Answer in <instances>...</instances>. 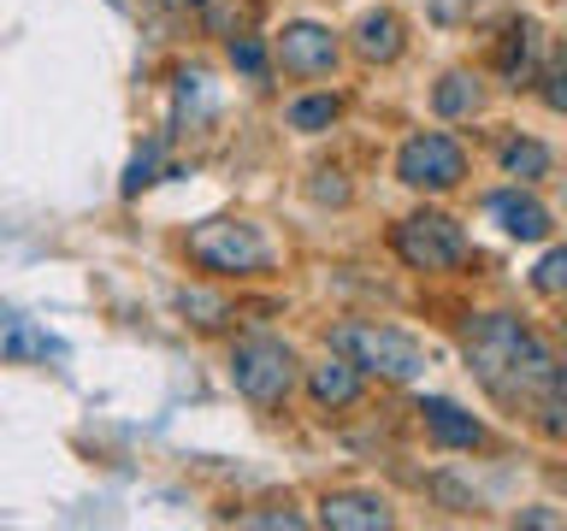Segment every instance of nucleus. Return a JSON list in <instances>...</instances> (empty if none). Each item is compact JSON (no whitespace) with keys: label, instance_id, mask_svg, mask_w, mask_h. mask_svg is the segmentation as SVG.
Returning a JSON list of instances; mask_svg holds the SVG:
<instances>
[{"label":"nucleus","instance_id":"f257e3e1","mask_svg":"<svg viewBox=\"0 0 567 531\" xmlns=\"http://www.w3.org/2000/svg\"><path fill=\"white\" fill-rule=\"evenodd\" d=\"M461 348H467V372L485 384V396L503 402L508 414H532L549 389L567 384L561 354L514 313H478Z\"/></svg>","mask_w":567,"mask_h":531},{"label":"nucleus","instance_id":"f03ea898","mask_svg":"<svg viewBox=\"0 0 567 531\" xmlns=\"http://www.w3.org/2000/svg\"><path fill=\"white\" fill-rule=\"evenodd\" d=\"M184 254L202 266L207 278H260V272H272L278 248L248 219H207L184 237Z\"/></svg>","mask_w":567,"mask_h":531},{"label":"nucleus","instance_id":"7ed1b4c3","mask_svg":"<svg viewBox=\"0 0 567 531\" xmlns=\"http://www.w3.org/2000/svg\"><path fill=\"white\" fill-rule=\"evenodd\" d=\"M331 348L343 361L361 366V378H384V384H414L425 372V348L414 336L390 331V325H372V319H349V325L331 331Z\"/></svg>","mask_w":567,"mask_h":531},{"label":"nucleus","instance_id":"20e7f679","mask_svg":"<svg viewBox=\"0 0 567 531\" xmlns=\"http://www.w3.org/2000/svg\"><path fill=\"white\" fill-rule=\"evenodd\" d=\"M296 378H301V361L284 336H272V331L237 336V348H230V384H237V396H248L255 407H278L296 389Z\"/></svg>","mask_w":567,"mask_h":531},{"label":"nucleus","instance_id":"39448f33","mask_svg":"<svg viewBox=\"0 0 567 531\" xmlns=\"http://www.w3.org/2000/svg\"><path fill=\"white\" fill-rule=\"evenodd\" d=\"M390 248H396V260L408 272H455V266H467V254H473L461 219H450V212H437V207H420V212H408V219H396Z\"/></svg>","mask_w":567,"mask_h":531},{"label":"nucleus","instance_id":"423d86ee","mask_svg":"<svg viewBox=\"0 0 567 531\" xmlns=\"http://www.w3.org/2000/svg\"><path fill=\"white\" fill-rule=\"evenodd\" d=\"M396 177L420 195H450V189H461V177H467V148L443 131H420V136L402 142Z\"/></svg>","mask_w":567,"mask_h":531},{"label":"nucleus","instance_id":"0eeeda50","mask_svg":"<svg viewBox=\"0 0 567 531\" xmlns=\"http://www.w3.org/2000/svg\"><path fill=\"white\" fill-rule=\"evenodd\" d=\"M278 65L290 71V77H331L337 71V35L326 24H284Z\"/></svg>","mask_w":567,"mask_h":531},{"label":"nucleus","instance_id":"6e6552de","mask_svg":"<svg viewBox=\"0 0 567 531\" xmlns=\"http://www.w3.org/2000/svg\"><path fill=\"white\" fill-rule=\"evenodd\" d=\"M420 425H425V437L443 442V449H478L485 442V425H478L467 407H455L450 396H420Z\"/></svg>","mask_w":567,"mask_h":531},{"label":"nucleus","instance_id":"1a4fd4ad","mask_svg":"<svg viewBox=\"0 0 567 531\" xmlns=\"http://www.w3.org/2000/svg\"><path fill=\"white\" fill-rule=\"evenodd\" d=\"M319 520L331 531H384L396 525V513H390L384 496H367V490H331L326 502H319Z\"/></svg>","mask_w":567,"mask_h":531},{"label":"nucleus","instance_id":"9d476101","mask_svg":"<svg viewBox=\"0 0 567 531\" xmlns=\"http://www.w3.org/2000/svg\"><path fill=\"white\" fill-rule=\"evenodd\" d=\"M491 219L503 225L514 242H544L549 237V207L532 189H496L491 195Z\"/></svg>","mask_w":567,"mask_h":531},{"label":"nucleus","instance_id":"9b49d317","mask_svg":"<svg viewBox=\"0 0 567 531\" xmlns=\"http://www.w3.org/2000/svg\"><path fill=\"white\" fill-rule=\"evenodd\" d=\"M308 396L319 414H337V407H354L361 402V366L343 361V354H331V361L308 366Z\"/></svg>","mask_w":567,"mask_h":531},{"label":"nucleus","instance_id":"f8f14e48","mask_svg":"<svg viewBox=\"0 0 567 531\" xmlns=\"http://www.w3.org/2000/svg\"><path fill=\"white\" fill-rule=\"evenodd\" d=\"M354 53H361L367 65L402 60V18L396 12H367L361 24H354Z\"/></svg>","mask_w":567,"mask_h":531},{"label":"nucleus","instance_id":"ddd939ff","mask_svg":"<svg viewBox=\"0 0 567 531\" xmlns=\"http://www.w3.org/2000/svg\"><path fill=\"white\" fill-rule=\"evenodd\" d=\"M538 24H508V35H503V48H496V71H503V77L520 88L532 71H538Z\"/></svg>","mask_w":567,"mask_h":531},{"label":"nucleus","instance_id":"4468645a","mask_svg":"<svg viewBox=\"0 0 567 531\" xmlns=\"http://www.w3.org/2000/svg\"><path fill=\"white\" fill-rule=\"evenodd\" d=\"M478 101H485V83H478L473 71H450V77L432 88L437 118H473V113H478Z\"/></svg>","mask_w":567,"mask_h":531},{"label":"nucleus","instance_id":"2eb2a0df","mask_svg":"<svg viewBox=\"0 0 567 531\" xmlns=\"http://www.w3.org/2000/svg\"><path fill=\"white\" fill-rule=\"evenodd\" d=\"M337 113H343V101H337V95H301V101L284 106V124L301 131V136H319V131H331V124H337Z\"/></svg>","mask_w":567,"mask_h":531},{"label":"nucleus","instance_id":"dca6fc26","mask_svg":"<svg viewBox=\"0 0 567 531\" xmlns=\"http://www.w3.org/2000/svg\"><path fill=\"white\" fill-rule=\"evenodd\" d=\"M503 171H508V177H520V184H532V177H544V171H549V148H544V142L508 136V142H503Z\"/></svg>","mask_w":567,"mask_h":531},{"label":"nucleus","instance_id":"f3484780","mask_svg":"<svg viewBox=\"0 0 567 531\" xmlns=\"http://www.w3.org/2000/svg\"><path fill=\"white\" fill-rule=\"evenodd\" d=\"M532 290H538L544 301H561V295H567V242L549 248V254L532 266Z\"/></svg>","mask_w":567,"mask_h":531},{"label":"nucleus","instance_id":"a211bd4d","mask_svg":"<svg viewBox=\"0 0 567 531\" xmlns=\"http://www.w3.org/2000/svg\"><path fill=\"white\" fill-rule=\"evenodd\" d=\"M532 425H538L549 442H567V384H561V389H549V396L532 407Z\"/></svg>","mask_w":567,"mask_h":531},{"label":"nucleus","instance_id":"6ab92c4d","mask_svg":"<svg viewBox=\"0 0 567 531\" xmlns=\"http://www.w3.org/2000/svg\"><path fill=\"white\" fill-rule=\"evenodd\" d=\"M177 308H184V313H195V325H202V331H213V325H225V319H230V308H225V301H207V295H195V290H184V295H177Z\"/></svg>","mask_w":567,"mask_h":531},{"label":"nucleus","instance_id":"aec40b11","mask_svg":"<svg viewBox=\"0 0 567 531\" xmlns=\"http://www.w3.org/2000/svg\"><path fill=\"white\" fill-rule=\"evenodd\" d=\"M230 65H237L243 71V77H266V48L255 42V35H243V42H230Z\"/></svg>","mask_w":567,"mask_h":531},{"label":"nucleus","instance_id":"412c9836","mask_svg":"<svg viewBox=\"0 0 567 531\" xmlns=\"http://www.w3.org/2000/svg\"><path fill=\"white\" fill-rule=\"evenodd\" d=\"M154 166H159V142L131 159V171H124V195H142V189H148V184H154Z\"/></svg>","mask_w":567,"mask_h":531},{"label":"nucleus","instance_id":"4be33fe9","mask_svg":"<svg viewBox=\"0 0 567 531\" xmlns=\"http://www.w3.org/2000/svg\"><path fill=\"white\" fill-rule=\"evenodd\" d=\"M544 106L549 113H567V71H549L544 77Z\"/></svg>","mask_w":567,"mask_h":531},{"label":"nucleus","instance_id":"5701e85b","mask_svg":"<svg viewBox=\"0 0 567 531\" xmlns=\"http://www.w3.org/2000/svg\"><path fill=\"white\" fill-rule=\"evenodd\" d=\"M313 201H349V184H337V171H319Z\"/></svg>","mask_w":567,"mask_h":531},{"label":"nucleus","instance_id":"b1692460","mask_svg":"<svg viewBox=\"0 0 567 531\" xmlns=\"http://www.w3.org/2000/svg\"><path fill=\"white\" fill-rule=\"evenodd\" d=\"M166 7H177V12H184V7H207V0H166Z\"/></svg>","mask_w":567,"mask_h":531}]
</instances>
